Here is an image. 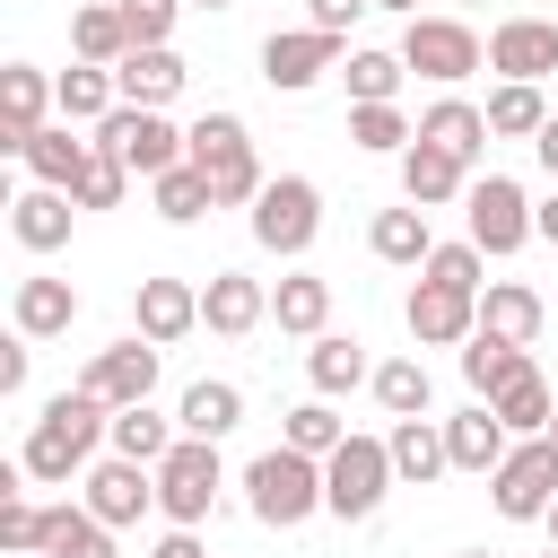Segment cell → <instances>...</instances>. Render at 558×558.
Returning <instances> with one entry per match:
<instances>
[{"instance_id":"cell-23","label":"cell","mask_w":558,"mask_h":558,"mask_svg":"<svg viewBox=\"0 0 558 558\" xmlns=\"http://www.w3.org/2000/svg\"><path fill=\"white\" fill-rule=\"evenodd\" d=\"M70 218H78V201L52 192V183H26V192L9 201V235H17L26 253H61V244H70Z\"/></svg>"},{"instance_id":"cell-41","label":"cell","mask_w":558,"mask_h":558,"mask_svg":"<svg viewBox=\"0 0 558 558\" xmlns=\"http://www.w3.org/2000/svg\"><path fill=\"white\" fill-rule=\"evenodd\" d=\"M279 445H296V453H314V462H331V453L349 445V418H340V410H331V401L314 392V401H296V410H288V427H279Z\"/></svg>"},{"instance_id":"cell-7","label":"cell","mask_w":558,"mask_h":558,"mask_svg":"<svg viewBox=\"0 0 558 558\" xmlns=\"http://www.w3.org/2000/svg\"><path fill=\"white\" fill-rule=\"evenodd\" d=\"M462 227H471V244H480L488 262H506V253L532 244V192H523L514 174H471V192H462Z\"/></svg>"},{"instance_id":"cell-27","label":"cell","mask_w":558,"mask_h":558,"mask_svg":"<svg viewBox=\"0 0 558 558\" xmlns=\"http://www.w3.org/2000/svg\"><path fill=\"white\" fill-rule=\"evenodd\" d=\"M270 323H279L288 340H323V331H331V279H323V270H288V279L270 288Z\"/></svg>"},{"instance_id":"cell-57","label":"cell","mask_w":558,"mask_h":558,"mask_svg":"<svg viewBox=\"0 0 558 558\" xmlns=\"http://www.w3.org/2000/svg\"><path fill=\"white\" fill-rule=\"evenodd\" d=\"M549 445H558V418H549Z\"/></svg>"},{"instance_id":"cell-43","label":"cell","mask_w":558,"mask_h":558,"mask_svg":"<svg viewBox=\"0 0 558 558\" xmlns=\"http://www.w3.org/2000/svg\"><path fill=\"white\" fill-rule=\"evenodd\" d=\"M418 140V122L401 113V105H349V148H366V157H401Z\"/></svg>"},{"instance_id":"cell-32","label":"cell","mask_w":558,"mask_h":558,"mask_svg":"<svg viewBox=\"0 0 558 558\" xmlns=\"http://www.w3.org/2000/svg\"><path fill=\"white\" fill-rule=\"evenodd\" d=\"M366 392L384 401V418H427L436 375H427V357H418V349H401V357H375V384H366Z\"/></svg>"},{"instance_id":"cell-30","label":"cell","mask_w":558,"mask_h":558,"mask_svg":"<svg viewBox=\"0 0 558 558\" xmlns=\"http://www.w3.org/2000/svg\"><path fill=\"white\" fill-rule=\"evenodd\" d=\"M445 453H453V471H497V462L514 453V436H506V418H497L488 401H471V410L445 418Z\"/></svg>"},{"instance_id":"cell-33","label":"cell","mask_w":558,"mask_h":558,"mask_svg":"<svg viewBox=\"0 0 558 558\" xmlns=\"http://www.w3.org/2000/svg\"><path fill=\"white\" fill-rule=\"evenodd\" d=\"M174 445H183V427H174L166 410H148V401H140V410H113V427H105V453H122V462H148V471H157Z\"/></svg>"},{"instance_id":"cell-48","label":"cell","mask_w":558,"mask_h":558,"mask_svg":"<svg viewBox=\"0 0 558 558\" xmlns=\"http://www.w3.org/2000/svg\"><path fill=\"white\" fill-rule=\"evenodd\" d=\"M26 375H35V340H26V331H9V340H0V392L17 401V392H26Z\"/></svg>"},{"instance_id":"cell-36","label":"cell","mask_w":558,"mask_h":558,"mask_svg":"<svg viewBox=\"0 0 558 558\" xmlns=\"http://www.w3.org/2000/svg\"><path fill=\"white\" fill-rule=\"evenodd\" d=\"M70 52H78V61H96V70H122V52H131V26H122V9H113V0H87V9H70Z\"/></svg>"},{"instance_id":"cell-24","label":"cell","mask_w":558,"mask_h":558,"mask_svg":"<svg viewBox=\"0 0 558 558\" xmlns=\"http://www.w3.org/2000/svg\"><path fill=\"white\" fill-rule=\"evenodd\" d=\"M392 480L401 488H436L445 471H453V453H445V418H392Z\"/></svg>"},{"instance_id":"cell-18","label":"cell","mask_w":558,"mask_h":558,"mask_svg":"<svg viewBox=\"0 0 558 558\" xmlns=\"http://www.w3.org/2000/svg\"><path fill=\"white\" fill-rule=\"evenodd\" d=\"M201 323H209L218 340H253V331L270 323V288H262L253 270H209V288H201Z\"/></svg>"},{"instance_id":"cell-6","label":"cell","mask_w":558,"mask_h":558,"mask_svg":"<svg viewBox=\"0 0 558 558\" xmlns=\"http://www.w3.org/2000/svg\"><path fill=\"white\" fill-rule=\"evenodd\" d=\"M87 140H96L105 157H122L140 183H157V174H174V166H183V131H174L166 113H148V105H113Z\"/></svg>"},{"instance_id":"cell-9","label":"cell","mask_w":558,"mask_h":558,"mask_svg":"<svg viewBox=\"0 0 558 558\" xmlns=\"http://www.w3.org/2000/svg\"><path fill=\"white\" fill-rule=\"evenodd\" d=\"M384 488H392V445L384 436H349L323 462V514H340V523H366L384 506Z\"/></svg>"},{"instance_id":"cell-4","label":"cell","mask_w":558,"mask_h":558,"mask_svg":"<svg viewBox=\"0 0 558 558\" xmlns=\"http://www.w3.org/2000/svg\"><path fill=\"white\" fill-rule=\"evenodd\" d=\"M323 235V183L314 174H270L262 201H253V244L279 253V262H305Z\"/></svg>"},{"instance_id":"cell-44","label":"cell","mask_w":558,"mask_h":558,"mask_svg":"<svg viewBox=\"0 0 558 558\" xmlns=\"http://www.w3.org/2000/svg\"><path fill=\"white\" fill-rule=\"evenodd\" d=\"M418 279H436V288H462V296H480V288H488V253H480L471 235H462V244H436Z\"/></svg>"},{"instance_id":"cell-26","label":"cell","mask_w":558,"mask_h":558,"mask_svg":"<svg viewBox=\"0 0 558 558\" xmlns=\"http://www.w3.org/2000/svg\"><path fill=\"white\" fill-rule=\"evenodd\" d=\"M87 157H96V140H78V122H44L35 140H26V174L35 183H52V192H78V174H87Z\"/></svg>"},{"instance_id":"cell-34","label":"cell","mask_w":558,"mask_h":558,"mask_svg":"<svg viewBox=\"0 0 558 558\" xmlns=\"http://www.w3.org/2000/svg\"><path fill=\"white\" fill-rule=\"evenodd\" d=\"M523 366H532V349H514V340H497V331H471V340H462V384H471V401H497Z\"/></svg>"},{"instance_id":"cell-39","label":"cell","mask_w":558,"mask_h":558,"mask_svg":"<svg viewBox=\"0 0 558 558\" xmlns=\"http://www.w3.org/2000/svg\"><path fill=\"white\" fill-rule=\"evenodd\" d=\"M122 105V87H113V70H96V61H70L61 70V122H78V131H96L105 113Z\"/></svg>"},{"instance_id":"cell-56","label":"cell","mask_w":558,"mask_h":558,"mask_svg":"<svg viewBox=\"0 0 558 558\" xmlns=\"http://www.w3.org/2000/svg\"><path fill=\"white\" fill-rule=\"evenodd\" d=\"M462 558H497V549H462Z\"/></svg>"},{"instance_id":"cell-8","label":"cell","mask_w":558,"mask_h":558,"mask_svg":"<svg viewBox=\"0 0 558 558\" xmlns=\"http://www.w3.org/2000/svg\"><path fill=\"white\" fill-rule=\"evenodd\" d=\"M218 488H227V471H218V445H201V436H183V445L157 462V514L183 523V532H201V523L218 514Z\"/></svg>"},{"instance_id":"cell-5","label":"cell","mask_w":558,"mask_h":558,"mask_svg":"<svg viewBox=\"0 0 558 558\" xmlns=\"http://www.w3.org/2000/svg\"><path fill=\"white\" fill-rule=\"evenodd\" d=\"M401 61H410L427 87H462L471 70H488V44H480V26H471V17L427 9V17H410V26H401Z\"/></svg>"},{"instance_id":"cell-15","label":"cell","mask_w":558,"mask_h":558,"mask_svg":"<svg viewBox=\"0 0 558 558\" xmlns=\"http://www.w3.org/2000/svg\"><path fill=\"white\" fill-rule=\"evenodd\" d=\"M488 70L497 78H523V87H541L549 70H558V17H497L488 26Z\"/></svg>"},{"instance_id":"cell-55","label":"cell","mask_w":558,"mask_h":558,"mask_svg":"<svg viewBox=\"0 0 558 558\" xmlns=\"http://www.w3.org/2000/svg\"><path fill=\"white\" fill-rule=\"evenodd\" d=\"M192 9H235V0H192Z\"/></svg>"},{"instance_id":"cell-2","label":"cell","mask_w":558,"mask_h":558,"mask_svg":"<svg viewBox=\"0 0 558 558\" xmlns=\"http://www.w3.org/2000/svg\"><path fill=\"white\" fill-rule=\"evenodd\" d=\"M183 157L209 174V192H218V209H253L262 201V157H253V131H244V113H227V105H209L192 131H183Z\"/></svg>"},{"instance_id":"cell-20","label":"cell","mask_w":558,"mask_h":558,"mask_svg":"<svg viewBox=\"0 0 558 558\" xmlns=\"http://www.w3.org/2000/svg\"><path fill=\"white\" fill-rule=\"evenodd\" d=\"M174 427H183V436H201V445H227V436L244 427V384H227V375H201V384H183V401H174Z\"/></svg>"},{"instance_id":"cell-42","label":"cell","mask_w":558,"mask_h":558,"mask_svg":"<svg viewBox=\"0 0 558 558\" xmlns=\"http://www.w3.org/2000/svg\"><path fill=\"white\" fill-rule=\"evenodd\" d=\"M401 78H410V61H401V52H349V61H340L349 105H392V96H401Z\"/></svg>"},{"instance_id":"cell-25","label":"cell","mask_w":558,"mask_h":558,"mask_svg":"<svg viewBox=\"0 0 558 558\" xmlns=\"http://www.w3.org/2000/svg\"><path fill=\"white\" fill-rule=\"evenodd\" d=\"M418 140L445 148L453 166H480V148H488V113H480L471 96H436V105L418 113Z\"/></svg>"},{"instance_id":"cell-37","label":"cell","mask_w":558,"mask_h":558,"mask_svg":"<svg viewBox=\"0 0 558 558\" xmlns=\"http://www.w3.org/2000/svg\"><path fill=\"white\" fill-rule=\"evenodd\" d=\"M480 113H488V140H541V131H549V96L523 87V78H497Z\"/></svg>"},{"instance_id":"cell-21","label":"cell","mask_w":558,"mask_h":558,"mask_svg":"<svg viewBox=\"0 0 558 558\" xmlns=\"http://www.w3.org/2000/svg\"><path fill=\"white\" fill-rule=\"evenodd\" d=\"M183 52L174 44H148V52H122V70H113V87H122V105H148V113H166L174 96H183Z\"/></svg>"},{"instance_id":"cell-3","label":"cell","mask_w":558,"mask_h":558,"mask_svg":"<svg viewBox=\"0 0 558 558\" xmlns=\"http://www.w3.org/2000/svg\"><path fill=\"white\" fill-rule=\"evenodd\" d=\"M244 506H253V523H270V532L314 523V514H323V462L296 453V445L253 453V462H244Z\"/></svg>"},{"instance_id":"cell-28","label":"cell","mask_w":558,"mask_h":558,"mask_svg":"<svg viewBox=\"0 0 558 558\" xmlns=\"http://www.w3.org/2000/svg\"><path fill=\"white\" fill-rule=\"evenodd\" d=\"M541 323H549L541 288H523V279H488V288H480V331H497V340L532 349V340H541Z\"/></svg>"},{"instance_id":"cell-29","label":"cell","mask_w":558,"mask_h":558,"mask_svg":"<svg viewBox=\"0 0 558 558\" xmlns=\"http://www.w3.org/2000/svg\"><path fill=\"white\" fill-rule=\"evenodd\" d=\"M305 384H314L323 401H340V392L375 384V357H366V340H349V331H323V340H305Z\"/></svg>"},{"instance_id":"cell-51","label":"cell","mask_w":558,"mask_h":558,"mask_svg":"<svg viewBox=\"0 0 558 558\" xmlns=\"http://www.w3.org/2000/svg\"><path fill=\"white\" fill-rule=\"evenodd\" d=\"M532 235H541V244H558V183L532 201Z\"/></svg>"},{"instance_id":"cell-10","label":"cell","mask_w":558,"mask_h":558,"mask_svg":"<svg viewBox=\"0 0 558 558\" xmlns=\"http://www.w3.org/2000/svg\"><path fill=\"white\" fill-rule=\"evenodd\" d=\"M340 61H349V44L323 35V26H279V35H262V87H270V96H305V87H323Z\"/></svg>"},{"instance_id":"cell-59","label":"cell","mask_w":558,"mask_h":558,"mask_svg":"<svg viewBox=\"0 0 558 558\" xmlns=\"http://www.w3.org/2000/svg\"><path fill=\"white\" fill-rule=\"evenodd\" d=\"M549 558H558V549H549Z\"/></svg>"},{"instance_id":"cell-35","label":"cell","mask_w":558,"mask_h":558,"mask_svg":"<svg viewBox=\"0 0 558 558\" xmlns=\"http://www.w3.org/2000/svg\"><path fill=\"white\" fill-rule=\"evenodd\" d=\"M44 558H122L113 549V523H96L87 506H44Z\"/></svg>"},{"instance_id":"cell-53","label":"cell","mask_w":558,"mask_h":558,"mask_svg":"<svg viewBox=\"0 0 558 558\" xmlns=\"http://www.w3.org/2000/svg\"><path fill=\"white\" fill-rule=\"evenodd\" d=\"M375 9H392V17H401V26H410V17H427V9H418V0H375Z\"/></svg>"},{"instance_id":"cell-17","label":"cell","mask_w":558,"mask_h":558,"mask_svg":"<svg viewBox=\"0 0 558 558\" xmlns=\"http://www.w3.org/2000/svg\"><path fill=\"white\" fill-rule=\"evenodd\" d=\"M401 323H410V340H418V349H462V340L480 331V296L418 279V288H410V305H401Z\"/></svg>"},{"instance_id":"cell-47","label":"cell","mask_w":558,"mask_h":558,"mask_svg":"<svg viewBox=\"0 0 558 558\" xmlns=\"http://www.w3.org/2000/svg\"><path fill=\"white\" fill-rule=\"evenodd\" d=\"M0 549L9 558H44V506L35 497H0Z\"/></svg>"},{"instance_id":"cell-45","label":"cell","mask_w":558,"mask_h":558,"mask_svg":"<svg viewBox=\"0 0 558 558\" xmlns=\"http://www.w3.org/2000/svg\"><path fill=\"white\" fill-rule=\"evenodd\" d=\"M122 9V26H131V52H148V44H174V17L192 9V0H113Z\"/></svg>"},{"instance_id":"cell-14","label":"cell","mask_w":558,"mask_h":558,"mask_svg":"<svg viewBox=\"0 0 558 558\" xmlns=\"http://www.w3.org/2000/svg\"><path fill=\"white\" fill-rule=\"evenodd\" d=\"M52 113H61V78L35 70V61H9V70H0V148L26 157V140H35Z\"/></svg>"},{"instance_id":"cell-1","label":"cell","mask_w":558,"mask_h":558,"mask_svg":"<svg viewBox=\"0 0 558 558\" xmlns=\"http://www.w3.org/2000/svg\"><path fill=\"white\" fill-rule=\"evenodd\" d=\"M105 427H113V410H105L87 384H70V392H52V401L35 410V427H26V445H17V471L44 480V488H70V480H87Z\"/></svg>"},{"instance_id":"cell-12","label":"cell","mask_w":558,"mask_h":558,"mask_svg":"<svg viewBox=\"0 0 558 558\" xmlns=\"http://www.w3.org/2000/svg\"><path fill=\"white\" fill-rule=\"evenodd\" d=\"M157 366H166V349L140 340V331H122V340H105V349L78 366V384H87L105 410H140V401L157 392Z\"/></svg>"},{"instance_id":"cell-49","label":"cell","mask_w":558,"mask_h":558,"mask_svg":"<svg viewBox=\"0 0 558 558\" xmlns=\"http://www.w3.org/2000/svg\"><path fill=\"white\" fill-rule=\"evenodd\" d=\"M366 9H375V0H305V26H323V35H340V44H349V26H357Z\"/></svg>"},{"instance_id":"cell-19","label":"cell","mask_w":558,"mask_h":558,"mask_svg":"<svg viewBox=\"0 0 558 558\" xmlns=\"http://www.w3.org/2000/svg\"><path fill=\"white\" fill-rule=\"evenodd\" d=\"M9 323H17L26 340H61V331L78 323V288L52 279V270H26V279L9 288Z\"/></svg>"},{"instance_id":"cell-52","label":"cell","mask_w":558,"mask_h":558,"mask_svg":"<svg viewBox=\"0 0 558 558\" xmlns=\"http://www.w3.org/2000/svg\"><path fill=\"white\" fill-rule=\"evenodd\" d=\"M532 157H541V174H549V183H558V113H549V131H541V140H532Z\"/></svg>"},{"instance_id":"cell-46","label":"cell","mask_w":558,"mask_h":558,"mask_svg":"<svg viewBox=\"0 0 558 558\" xmlns=\"http://www.w3.org/2000/svg\"><path fill=\"white\" fill-rule=\"evenodd\" d=\"M122 192H131V166H122V157H105V148H96V157H87V174H78V192H70V201H78V209H122Z\"/></svg>"},{"instance_id":"cell-58","label":"cell","mask_w":558,"mask_h":558,"mask_svg":"<svg viewBox=\"0 0 558 558\" xmlns=\"http://www.w3.org/2000/svg\"><path fill=\"white\" fill-rule=\"evenodd\" d=\"M462 9H480V0H462Z\"/></svg>"},{"instance_id":"cell-22","label":"cell","mask_w":558,"mask_h":558,"mask_svg":"<svg viewBox=\"0 0 558 558\" xmlns=\"http://www.w3.org/2000/svg\"><path fill=\"white\" fill-rule=\"evenodd\" d=\"M392 166H401V201H410V209H445V201H462V192H471V166H453V157H445V148H427V140H410Z\"/></svg>"},{"instance_id":"cell-38","label":"cell","mask_w":558,"mask_h":558,"mask_svg":"<svg viewBox=\"0 0 558 558\" xmlns=\"http://www.w3.org/2000/svg\"><path fill=\"white\" fill-rule=\"evenodd\" d=\"M488 410H497V418H506V436L523 445V436H549V418H558V392L541 384V366H523V375H514V384H506Z\"/></svg>"},{"instance_id":"cell-13","label":"cell","mask_w":558,"mask_h":558,"mask_svg":"<svg viewBox=\"0 0 558 558\" xmlns=\"http://www.w3.org/2000/svg\"><path fill=\"white\" fill-rule=\"evenodd\" d=\"M78 506H87L96 523L131 532L140 514H157V471H148V462H122V453H105V462H87V480H78Z\"/></svg>"},{"instance_id":"cell-54","label":"cell","mask_w":558,"mask_h":558,"mask_svg":"<svg viewBox=\"0 0 558 558\" xmlns=\"http://www.w3.org/2000/svg\"><path fill=\"white\" fill-rule=\"evenodd\" d=\"M541 523H549V549H558V506H549V514H541Z\"/></svg>"},{"instance_id":"cell-31","label":"cell","mask_w":558,"mask_h":558,"mask_svg":"<svg viewBox=\"0 0 558 558\" xmlns=\"http://www.w3.org/2000/svg\"><path fill=\"white\" fill-rule=\"evenodd\" d=\"M366 253L375 262H392V270H427V253H436V227H427V209H375V227H366Z\"/></svg>"},{"instance_id":"cell-40","label":"cell","mask_w":558,"mask_h":558,"mask_svg":"<svg viewBox=\"0 0 558 558\" xmlns=\"http://www.w3.org/2000/svg\"><path fill=\"white\" fill-rule=\"evenodd\" d=\"M148 201H157V218H166V227H201V218L218 209V192H209V174H201L192 157H183L174 174H157V183H148Z\"/></svg>"},{"instance_id":"cell-11","label":"cell","mask_w":558,"mask_h":558,"mask_svg":"<svg viewBox=\"0 0 558 558\" xmlns=\"http://www.w3.org/2000/svg\"><path fill=\"white\" fill-rule=\"evenodd\" d=\"M488 497H497L506 523H541V514L558 506V445H549V436H523V445L488 471Z\"/></svg>"},{"instance_id":"cell-50","label":"cell","mask_w":558,"mask_h":558,"mask_svg":"<svg viewBox=\"0 0 558 558\" xmlns=\"http://www.w3.org/2000/svg\"><path fill=\"white\" fill-rule=\"evenodd\" d=\"M148 558H209V549H201V532H183V523H166V532L148 541Z\"/></svg>"},{"instance_id":"cell-16","label":"cell","mask_w":558,"mask_h":558,"mask_svg":"<svg viewBox=\"0 0 558 558\" xmlns=\"http://www.w3.org/2000/svg\"><path fill=\"white\" fill-rule=\"evenodd\" d=\"M131 331L157 340V349L192 340V331H201V288H192V279H140V288H131Z\"/></svg>"}]
</instances>
